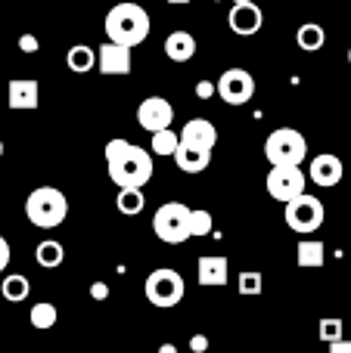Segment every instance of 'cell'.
<instances>
[{
    "label": "cell",
    "instance_id": "6da1fadb",
    "mask_svg": "<svg viewBox=\"0 0 351 353\" xmlns=\"http://www.w3.org/2000/svg\"><path fill=\"white\" fill-rule=\"evenodd\" d=\"M106 168H109V180L118 189H131V186L143 189L153 180V159H149V152L128 140L106 143Z\"/></svg>",
    "mask_w": 351,
    "mask_h": 353
},
{
    "label": "cell",
    "instance_id": "7a4b0ae2",
    "mask_svg": "<svg viewBox=\"0 0 351 353\" xmlns=\"http://www.w3.org/2000/svg\"><path fill=\"white\" fill-rule=\"evenodd\" d=\"M106 37L122 47H137L149 37V12L140 3H115L106 12Z\"/></svg>",
    "mask_w": 351,
    "mask_h": 353
},
{
    "label": "cell",
    "instance_id": "3957f363",
    "mask_svg": "<svg viewBox=\"0 0 351 353\" xmlns=\"http://www.w3.org/2000/svg\"><path fill=\"white\" fill-rule=\"evenodd\" d=\"M25 214L37 230H56L68 217V199L53 186H37L25 201Z\"/></svg>",
    "mask_w": 351,
    "mask_h": 353
},
{
    "label": "cell",
    "instance_id": "277c9868",
    "mask_svg": "<svg viewBox=\"0 0 351 353\" xmlns=\"http://www.w3.org/2000/svg\"><path fill=\"white\" fill-rule=\"evenodd\" d=\"M190 211L184 201H165L153 217V232L159 236V242L165 245H184L187 239H193L190 232Z\"/></svg>",
    "mask_w": 351,
    "mask_h": 353
},
{
    "label": "cell",
    "instance_id": "5b68a950",
    "mask_svg": "<svg viewBox=\"0 0 351 353\" xmlns=\"http://www.w3.org/2000/svg\"><path fill=\"white\" fill-rule=\"evenodd\" d=\"M265 159L271 161V168L302 165V161L308 159V140L292 128H277L265 140Z\"/></svg>",
    "mask_w": 351,
    "mask_h": 353
},
{
    "label": "cell",
    "instance_id": "8992f818",
    "mask_svg": "<svg viewBox=\"0 0 351 353\" xmlns=\"http://www.w3.org/2000/svg\"><path fill=\"white\" fill-rule=\"evenodd\" d=\"M143 292H146V298H149V304H153V307L168 310V307H178L180 301H184L187 285H184V276H180L178 270L159 267V270H153V273L146 276Z\"/></svg>",
    "mask_w": 351,
    "mask_h": 353
},
{
    "label": "cell",
    "instance_id": "52a82bcc",
    "mask_svg": "<svg viewBox=\"0 0 351 353\" xmlns=\"http://www.w3.org/2000/svg\"><path fill=\"white\" fill-rule=\"evenodd\" d=\"M286 226H290L292 232H317L323 226V217H327V211H323V201L314 199V195L302 192L298 199L286 201Z\"/></svg>",
    "mask_w": 351,
    "mask_h": 353
},
{
    "label": "cell",
    "instance_id": "ba28073f",
    "mask_svg": "<svg viewBox=\"0 0 351 353\" xmlns=\"http://www.w3.org/2000/svg\"><path fill=\"white\" fill-rule=\"evenodd\" d=\"M267 195L277 201H292L298 199V195L305 192V186H308V176H305L302 165H280V168H271V174H267Z\"/></svg>",
    "mask_w": 351,
    "mask_h": 353
},
{
    "label": "cell",
    "instance_id": "9c48e42d",
    "mask_svg": "<svg viewBox=\"0 0 351 353\" xmlns=\"http://www.w3.org/2000/svg\"><path fill=\"white\" fill-rule=\"evenodd\" d=\"M218 97L227 105H246L255 97V78L246 68H227L218 78Z\"/></svg>",
    "mask_w": 351,
    "mask_h": 353
},
{
    "label": "cell",
    "instance_id": "30bf717a",
    "mask_svg": "<svg viewBox=\"0 0 351 353\" xmlns=\"http://www.w3.org/2000/svg\"><path fill=\"white\" fill-rule=\"evenodd\" d=\"M171 121H174V109L165 97H146L137 105V124L143 130H149V134L171 128Z\"/></svg>",
    "mask_w": 351,
    "mask_h": 353
},
{
    "label": "cell",
    "instance_id": "8fae6325",
    "mask_svg": "<svg viewBox=\"0 0 351 353\" xmlns=\"http://www.w3.org/2000/svg\"><path fill=\"white\" fill-rule=\"evenodd\" d=\"M230 22V31L240 37H249V34H258L261 25H265V12H261V6L255 3H234V10H230L227 16Z\"/></svg>",
    "mask_w": 351,
    "mask_h": 353
},
{
    "label": "cell",
    "instance_id": "7c38bea8",
    "mask_svg": "<svg viewBox=\"0 0 351 353\" xmlns=\"http://www.w3.org/2000/svg\"><path fill=\"white\" fill-rule=\"evenodd\" d=\"M6 103L16 112H31L41 103V87H37L35 78H16L6 87Z\"/></svg>",
    "mask_w": 351,
    "mask_h": 353
},
{
    "label": "cell",
    "instance_id": "4fadbf2b",
    "mask_svg": "<svg viewBox=\"0 0 351 353\" xmlns=\"http://www.w3.org/2000/svg\"><path fill=\"white\" fill-rule=\"evenodd\" d=\"M342 161L336 159V155L323 152L317 155V159H311V168H308V180L314 183V186H323V189H333L336 183L342 180Z\"/></svg>",
    "mask_w": 351,
    "mask_h": 353
},
{
    "label": "cell",
    "instance_id": "5bb4252c",
    "mask_svg": "<svg viewBox=\"0 0 351 353\" xmlns=\"http://www.w3.org/2000/svg\"><path fill=\"white\" fill-rule=\"evenodd\" d=\"M97 62H99V72L103 74H131V65H134V62H131V47H122V43H115V41L99 47Z\"/></svg>",
    "mask_w": 351,
    "mask_h": 353
},
{
    "label": "cell",
    "instance_id": "9a60e30c",
    "mask_svg": "<svg viewBox=\"0 0 351 353\" xmlns=\"http://www.w3.org/2000/svg\"><path fill=\"white\" fill-rule=\"evenodd\" d=\"M174 165H178L184 174H202L205 168L211 165V149L193 146V143H184V140H180L178 152H174Z\"/></svg>",
    "mask_w": 351,
    "mask_h": 353
},
{
    "label": "cell",
    "instance_id": "2e32d148",
    "mask_svg": "<svg viewBox=\"0 0 351 353\" xmlns=\"http://www.w3.org/2000/svg\"><path fill=\"white\" fill-rule=\"evenodd\" d=\"M180 140L193 143V146H202V149H215L218 128L209 121V118H193V121L184 124V130H180Z\"/></svg>",
    "mask_w": 351,
    "mask_h": 353
},
{
    "label": "cell",
    "instance_id": "e0dca14e",
    "mask_svg": "<svg viewBox=\"0 0 351 353\" xmlns=\"http://www.w3.org/2000/svg\"><path fill=\"white\" fill-rule=\"evenodd\" d=\"M230 276V267H227V257H218V254H205L199 257V285H224Z\"/></svg>",
    "mask_w": 351,
    "mask_h": 353
},
{
    "label": "cell",
    "instance_id": "ac0fdd59",
    "mask_svg": "<svg viewBox=\"0 0 351 353\" xmlns=\"http://www.w3.org/2000/svg\"><path fill=\"white\" fill-rule=\"evenodd\" d=\"M165 56L171 62H190L196 56V37L190 31H171L165 37Z\"/></svg>",
    "mask_w": 351,
    "mask_h": 353
},
{
    "label": "cell",
    "instance_id": "d6986e66",
    "mask_svg": "<svg viewBox=\"0 0 351 353\" xmlns=\"http://www.w3.org/2000/svg\"><path fill=\"white\" fill-rule=\"evenodd\" d=\"M327 261V245L321 239H302L298 242V267L305 270H317Z\"/></svg>",
    "mask_w": 351,
    "mask_h": 353
},
{
    "label": "cell",
    "instance_id": "ffe728a7",
    "mask_svg": "<svg viewBox=\"0 0 351 353\" xmlns=\"http://www.w3.org/2000/svg\"><path fill=\"white\" fill-rule=\"evenodd\" d=\"M35 261H37V267H44V270H56L66 261V248H62L56 239H44L35 248Z\"/></svg>",
    "mask_w": 351,
    "mask_h": 353
},
{
    "label": "cell",
    "instance_id": "44dd1931",
    "mask_svg": "<svg viewBox=\"0 0 351 353\" xmlns=\"http://www.w3.org/2000/svg\"><path fill=\"white\" fill-rule=\"evenodd\" d=\"M0 294H3L10 304H22V301L31 294V282L25 279L22 273H10V276H3V282H0Z\"/></svg>",
    "mask_w": 351,
    "mask_h": 353
},
{
    "label": "cell",
    "instance_id": "7402d4cb",
    "mask_svg": "<svg viewBox=\"0 0 351 353\" xmlns=\"http://www.w3.org/2000/svg\"><path fill=\"white\" fill-rule=\"evenodd\" d=\"M66 65H68V72L84 74V72H91V68L97 65V53H93L87 43H75V47L66 53Z\"/></svg>",
    "mask_w": 351,
    "mask_h": 353
},
{
    "label": "cell",
    "instance_id": "603a6c76",
    "mask_svg": "<svg viewBox=\"0 0 351 353\" xmlns=\"http://www.w3.org/2000/svg\"><path fill=\"white\" fill-rule=\"evenodd\" d=\"M296 43L305 50V53H314V50H321L323 43H327V31H323L317 22H305L302 28L296 31Z\"/></svg>",
    "mask_w": 351,
    "mask_h": 353
},
{
    "label": "cell",
    "instance_id": "cb8c5ba5",
    "mask_svg": "<svg viewBox=\"0 0 351 353\" xmlns=\"http://www.w3.org/2000/svg\"><path fill=\"white\" fill-rule=\"evenodd\" d=\"M143 189L131 186V189H118V199H115V208L124 214V217H137L143 211Z\"/></svg>",
    "mask_w": 351,
    "mask_h": 353
},
{
    "label": "cell",
    "instance_id": "d4e9b609",
    "mask_svg": "<svg viewBox=\"0 0 351 353\" xmlns=\"http://www.w3.org/2000/svg\"><path fill=\"white\" fill-rule=\"evenodd\" d=\"M56 319H59V313H56V307H53V304H47V301L35 304V307H31V313H28V323L35 325V329H41V332L53 329Z\"/></svg>",
    "mask_w": 351,
    "mask_h": 353
},
{
    "label": "cell",
    "instance_id": "484cf974",
    "mask_svg": "<svg viewBox=\"0 0 351 353\" xmlns=\"http://www.w3.org/2000/svg\"><path fill=\"white\" fill-rule=\"evenodd\" d=\"M180 146V134H174L171 128L165 130H155L153 134V143H149V149H153V155H174Z\"/></svg>",
    "mask_w": 351,
    "mask_h": 353
},
{
    "label": "cell",
    "instance_id": "4316f807",
    "mask_svg": "<svg viewBox=\"0 0 351 353\" xmlns=\"http://www.w3.org/2000/svg\"><path fill=\"white\" fill-rule=\"evenodd\" d=\"M342 332H345V323H342L339 316H323L321 319V325H317V338H321L323 344H336V341H342Z\"/></svg>",
    "mask_w": 351,
    "mask_h": 353
},
{
    "label": "cell",
    "instance_id": "83f0119b",
    "mask_svg": "<svg viewBox=\"0 0 351 353\" xmlns=\"http://www.w3.org/2000/svg\"><path fill=\"white\" fill-rule=\"evenodd\" d=\"M211 230H215V217H211V211H205V208H193V211H190V232H193V239L209 236Z\"/></svg>",
    "mask_w": 351,
    "mask_h": 353
},
{
    "label": "cell",
    "instance_id": "f1b7e54d",
    "mask_svg": "<svg viewBox=\"0 0 351 353\" xmlns=\"http://www.w3.org/2000/svg\"><path fill=\"white\" fill-rule=\"evenodd\" d=\"M236 288H240V294H252L255 298V294H261V288H265V276H261L258 270H252V273L246 270V273H240V285Z\"/></svg>",
    "mask_w": 351,
    "mask_h": 353
},
{
    "label": "cell",
    "instance_id": "f546056e",
    "mask_svg": "<svg viewBox=\"0 0 351 353\" xmlns=\"http://www.w3.org/2000/svg\"><path fill=\"white\" fill-rule=\"evenodd\" d=\"M218 93V84H211V81H199L196 84V97L199 99H211Z\"/></svg>",
    "mask_w": 351,
    "mask_h": 353
},
{
    "label": "cell",
    "instance_id": "4dcf8cb0",
    "mask_svg": "<svg viewBox=\"0 0 351 353\" xmlns=\"http://www.w3.org/2000/svg\"><path fill=\"white\" fill-rule=\"evenodd\" d=\"M19 50H22V53H37V37L35 34H22L19 37Z\"/></svg>",
    "mask_w": 351,
    "mask_h": 353
},
{
    "label": "cell",
    "instance_id": "1f68e13d",
    "mask_svg": "<svg viewBox=\"0 0 351 353\" xmlns=\"http://www.w3.org/2000/svg\"><path fill=\"white\" fill-rule=\"evenodd\" d=\"M91 298L93 301H106V298H109V285H106V282H93V285H91Z\"/></svg>",
    "mask_w": 351,
    "mask_h": 353
},
{
    "label": "cell",
    "instance_id": "d6a6232c",
    "mask_svg": "<svg viewBox=\"0 0 351 353\" xmlns=\"http://www.w3.org/2000/svg\"><path fill=\"white\" fill-rule=\"evenodd\" d=\"M10 242H6V239L3 236H0V273H3V270L6 267H10Z\"/></svg>",
    "mask_w": 351,
    "mask_h": 353
},
{
    "label": "cell",
    "instance_id": "836d02e7",
    "mask_svg": "<svg viewBox=\"0 0 351 353\" xmlns=\"http://www.w3.org/2000/svg\"><path fill=\"white\" fill-rule=\"evenodd\" d=\"M190 350L193 353H205V350H209V338H205V335H193L190 338Z\"/></svg>",
    "mask_w": 351,
    "mask_h": 353
},
{
    "label": "cell",
    "instance_id": "e575fe53",
    "mask_svg": "<svg viewBox=\"0 0 351 353\" xmlns=\"http://www.w3.org/2000/svg\"><path fill=\"white\" fill-rule=\"evenodd\" d=\"M330 353H351V338H342V341L330 344Z\"/></svg>",
    "mask_w": 351,
    "mask_h": 353
},
{
    "label": "cell",
    "instance_id": "d590c367",
    "mask_svg": "<svg viewBox=\"0 0 351 353\" xmlns=\"http://www.w3.org/2000/svg\"><path fill=\"white\" fill-rule=\"evenodd\" d=\"M159 353H178V347L174 344H159Z\"/></svg>",
    "mask_w": 351,
    "mask_h": 353
},
{
    "label": "cell",
    "instance_id": "8d00e7d4",
    "mask_svg": "<svg viewBox=\"0 0 351 353\" xmlns=\"http://www.w3.org/2000/svg\"><path fill=\"white\" fill-rule=\"evenodd\" d=\"M168 3H178V6H187V3H190V0H168Z\"/></svg>",
    "mask_w": 351,
    "mask_h": 353
},
{
    "label": "cell",
    "instance_id": "74e56055",
    "mask_svg": "<svg viewBox=\"0 0 351 353\" xmlns=\"http://www.w3.org/2000/svg\"><path fill=\"white\" fill-rule=\"evenodd\" d=\"M234 3H252V0H234Z\"/></svg>",
    "mask_w": 351,
    "mask_h": 353
},
{
    "label": "cell",
    "instance_id": "f35d334b",
    "mask_svg": "<svg viewBox=\"0 0 351 353\" xmlns=\"http://www.w3.org/2000/svg\"><path fill=\"white\" fill-rule=\"evenodd\" d=\"M0 159H3V140H0Z\"/></svg>",
    "mask_w": 351,
    "mask_h": 353
},
{
    "label": "cell",
    "instance_id": "ab89813d",
    "mask_svg": "<svg viewBox=\"0 0 351 353\" xmlns=\"http://www.w3.org/2000/svg\"><path fill=\"white\" fill-rule=\"evenodd\" d=\"M348 62H351V47H348Z\"/></svg>",
    "mask_w": 351,
    "mask_h": 353
},
{
    "label": "cell",
    "instance_id": "60d3db41",
    "mask_svg": "<svg viewBox=\"0 0 351 353\" xmlns=\"http://www.w3.org/2000/svg\"><path fill=\"white\" fill-rule=\"evenodd\" d=\"M0 47H3V41H0Z\"/></svg>",
    "mask_w": 351,
    "mask_h": 353
}]
</instances>
